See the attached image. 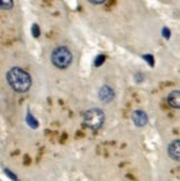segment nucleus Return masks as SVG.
I'll use <instances>...</instances> for the list:
<instances>
[{"mask_svg": "<svg viewBox=\"0 0 180 181\" xmlns=\"http://www.w3.org/2000/svg\"><path fill=\"white\" fill-rule=\"evenodd\" d=\"M7 80L11 88L18 92L27 91L31 86L30 75L18 67H14L8 71Z\"/></svg>", "mask_w": 180, "mask_h": 181, "instance_id": "f257e3e1", "label": "nucleus"}, {"mask_svg": "<svg viewBox=\"0 0 180 181\" xmlns=\"http://www.w3.org/2000/svg\"><path fill=\"white\" fill-rule=\"evenodd\" d=\"M51 61L57 68H67L72 61V55L66 47H58L51 53Z\"/></svg>", "mask_w": 180, "mask_h": 181, "instance_id": "f03ea898", "label": "nucleus"}, {"mask_svg": "<svg viewBox=\"0 0 180 181\" xmlns=\"http://www.w3.org/2000/svg\"><path fill=\"white\" fill-rule=\"evenodd\" d=\"M83 121L86 126L90 129H99L103 124L105 115L100 109H90L86 112Z\"/></svg>", "mask_w": 180, "mask_h": 181, "instance_id": "7ed1b4c3", "label": "nucleus"}, {"mask_svg": "<svg viewBox=\"0 0 180 181\" xmlns=\"http://www.w3.org/2000/svg\"><path fill=\"white\" fill-rule=\"evenodd\" d=\"M115 97V93H113V90H112L110 87L108 86H103L100 91H99V98L100 100H102L103 102H110Z\"/></svg>", "mask_w": 180, "mask_h": 181, "instance_id": "20e7f679", "label": "nucleus"}, {"mask_svg": "<svg viewBox=\"0 0 180 181\" xmlns=\"http://www.w3.org/2000/svg\"><path fill=\"white\" fill-rule=\"evenodd\" d=\"M133 122L136 123V126H145L147 122H148V117L147 115L143 111L141 110H136L133 115Z\"/></svg>", "mask_w": 180, "mask_h": 181, "instance_id": "39448f33", "label": "nucleus"}, {"mask_svg": "<svg viewBox=\"0 0 180 181\" xmlns=\"http://www.w3.org/2000/svg\"><path fill=\"white\" fill-rule=\"evenodd\" d=\"M168 152L173 160H179V139H176L170 144L169 148H168Z\"/></svg>", "mask_w": 180, "mask_h": 181, "instance_id": "423d86ee", "label": "nucleus"}, {"mask_svg": "<svg viewBox=\"0 0 180 181\" xmlns=\"http://www.w3.org/2000/svg\"><path fill=\"white\" fill-rule=\"evenodd\" d=\"M168 102L171 107L173 108H179L180 106V93L179 91H172V92L170 93L169 96H168Z\"/></svg>", "mask_w": 180, "mask_h": 181, "instance_id": "0eeeda50", "label": "nucleus"}, {"mask_svg": "<svg viewBox=\"0 0 180 181\" xmlns=\"http://www.w3.org/2000/svg\"><path fill=\"white\" fill-rule=\"evenodd\" d=\"M27 122L31 128H37L38 127V122L36 121V119H34V117L31 116L30 112H28V115H27Z\"/></svg>", "mask_w": 180, "mask_h": 181, "instance_id": "6e6552de", "label": "nucleus"}, {"mask_svg": "<svg viewBox=\"0 0 180 181\" xmlns=\"http://www.w3.org/2000/svg\"><path fill=\"white\" fill-rule=\"evenodd\" d=\"M14 6L12 1H0V8L2 9H10Z\"/></svg>", "mask_w": 180, "mask_h": 181, "instance_id": "1a4fd4ad", "label": "nucleus"}, {"mask_svg": "<svg viewBox=\"0 0 180 181\" xmlns=\"http://www.w3.org/2000/svg\"><path fill=\"white\" fill-rule=\"evenodd\" d=\"M105 56H102V55H100V56H98L97 58H96V60H95V66L96 67H100V66L103 63V61H105Z\"/></svg>", "mask_w": 180, "mask_h": 181, "instance_id": "9d476101", "label": "nucleus"}, {"mask_svg": "<svg viewBox=\"0 0 180 181\" xmlns=\"http://www.w3.org/2000/svg\"><path fill=\"white\" fill-rule=\"evenodd\" d=\"M31 30H32V36H34V37H39V34H40V32H39V27H38V24H34V26H32V28H31Z\"/></svg>", "mask_w": 180, "mask_h": 181, "instance_id": "9b49d317", "label": "nucleus"}, {"mask_svg": "<svg viewBox=\"0 0 180 181\" xmlns=\"http://www.w3.org/2000/svg\"><path fill=\"white\" fill-rule=\"evenodd\" d=\"M145 59H146L147 61H149V65L152 67L153 66V58H152V56H145Z\"/></svg>", "mask_w": 180, "mask_h": 181, "instance_id": "f8f14e48", "label": "nucleus"}, {"mask_svg": "<svg viewBox=\"0 0 180 181\" xmlns=\"http://www.w3.org/2000/svg\"><path fill=\"white\" fill-rule=\"evenodd\" d=\"M163 36H165L167 39H169L170 32H169V29H168V28H163Z\"/></svg>", "mask_w": 180, "mask_h": 181, "instance_id": "ddd939ff", "label": "nucleus"}, {"mask_svg": "<svg viewBox=\"0 0 180 181\" xmlns=\"http://www.w3.org/2000/svg\"><path fill=\"white\" fill-rule=\"evenodd\" d=\"M5 172H7L8 176H9L10 178H12L14 180H17V178H16V176H14V174H12V172H10V171L8 170V169H6V170H5Z\"/></svg>", "mask_w": 180, "mask_h": 181, "instance_id": "4468645a", "label": "nucleus"}, {"mask_svg": "<svg viewBox=\"0 0 180 181\" xmlns=\"http://www.w3.org/2000/svg\"><path fill=\"white\" fill-rule=\"evenodd\" d=\"M103 2H105V1H102V0H101V1H92V0H91V1H90V4H93V5H99V4H103Z\"/></svg>", "mask_w": 180, "mask_h": 181, "instance_id": "2eb2a0df", "label": "nucleus"}]
</instances>
